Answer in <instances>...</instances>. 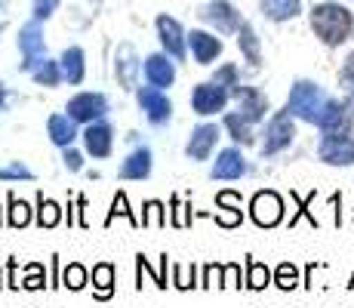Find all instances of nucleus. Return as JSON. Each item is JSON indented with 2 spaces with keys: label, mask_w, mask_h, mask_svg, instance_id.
I'll use <instances>...</instances> for the list:
<instances>
[{
  "label": "nucleus",
  "mask_w": 354,
  "mask_h": 308,
  "mask_svg": "<svg viewBox=\"0 0 354 308\" xmlns=\"http://www.w3.org/2000/svg\"><path fill=\"white\" fill-rule=\"evenodd\" d=\"M311 31H315L326 46H339L351 37L354 16L342 3H317L315 10H311Z\"/></svg>",
  "instance_id": "1"
},
{
  "label": "nucleus",
  "mask_w": 354,
  "mask_h": 308,
  "mask_svg": "<svg viewBox=\"0 0 354 308\" xmlns=\"http://www.w3.org/2000/svg\"><path fill=\"white\" fill-rule=\"evenodd\" d=\"M326 96L321 93V87L311 84V80H296L287 99V111L292 118L305 120V123H317V114H321Z\"/></svg>",
  "instance_id": "2"
},
{
  "label": "nucleus",
  "mask_w": 354,
  "mask_h": 308,
  "mask_svg": "<svg viewBox=\"0 0 354 308\" xmlns=\"http://www.w3.org/2000/svg\"><path fill=\"white\" fill-rule=\"evenodd\" d=\"M292 139H296V123H292V114L283 108V111H277L274 118L268 120V127H265L262 154L265 157H274V154L287 152V148L292 145Z\"/></svg>",
  "instance_id": "3"
},
{
  "label": "nucleus",
  "mask_w": 354,
  "mask_h": 308,
  "mask_svg": "<svg viewBox=\"0 0 354 308\" xmlns=\"http://www.w3.org/2000/svg\"><path fill=\"white\" fill-rule=\"evenodd\" d=\"M250 219H253L259 228H274V225H281L283 222V197L271 188L256 191L253 201H250Z\"/></svg>",
  "instance_id": "4"
},
{
  "label": "nucleus",
  "mask_w": 354,
  "mask_h": 308,
  "mask_svg": "<svg viewBox=\"0 0 354 308\" xmlns=\"http://www.w3.org/2000/svg\"><path fill=\"white\" fill-rule=\"evenodd\" d=\"M136 102H139V108L148 118V123H154V127H167L169 118H173V102L167 99V93L158 90V87H151V84L136 90Z\"/></svg>",
  "instance_id": "5"
},
{
  "label": "nucleus",
  "mask_w": 354,
  "mask_h": 308,
  "mask_svg": "<svg viewBox=\"0 0 354 308\" xmlns=\"http://www.w3.org/2000/svg\"><path fill=\"white\" fill-rule=\"evenodd\" d=\"M65 114L71 120L84 123V127H86V123H93V120H105L108 99L102 93H77V96H71V99H68Z\"/></svg>",
  "instance_id": "6"
},
{
  "label": "nucleus",
  "mask_w": 354,
  "mask_h": 308,
  "mask_svg": "<svg viewBox=\"0 0 354 308\" xmlns=\"http://www.w3.org/2000/svg\"><path fill=\"white\" fill-rule=\"evenodd\" d=\"M231 99V90L222 84H216V80H207V84H197L194 93H192V108L194 114H201V118H209V114H219L225 111Z\"/></svg>",
  "instance_id": "7"
},
{
  "label": "nucleus",
  "mask_w": 354,
  "mask_h": 308,
  "mask_svg": "<svg viewBox=\"0 0 354 308\" xmlns=\"http://www.w3.org/2000/svg\"><path fill=\"white\" fill-rule=\"evenodd\" d=\"M324 163L330 167H351L354 163V139L348 133H324L321 145H317Z\"/></svg>",
  "instance_id": "8"
},
{
  "label": "nucleus",
  "mask_w": 354,
  "mask_h": 308,
  "mask_svg": "<svg viewBox=\"0 0 354 308\" xmlns=\"http://www.w3.org/2000/svg\"><path fill=\"white\" fill-rule=\"evenodd\" d=\"M250 173L247 167V157L241 154V148H222L219 157H216L213 170H209V176L219 182H234V179H243V176Z\"/></svg>",
  "instance_id": "9"
},
{
  "label": "nucleus",
  "mask_w": 354,
  "mask_h": 308,
  "mask_svg": "<svg viewBox=\"0 0 354 308\" xmlns=\"http://www.w3.org/2000/svg\"><path fill=\"white\" fill-rule=\"evenodd\" d=\"M219 127L216 123H197L192 129V136H188L185 142V154L192 157V161H209V154H213L216 142H219Z\"/></svg>",
  "instance_id": "10"
},
{
  "label": "nucleus",
  "mask_w": 354,
  "mask_h": 308,
  "mask_svg": "<svg viewBox=\"0 0 354 308\" xmlns=\"http://www.w3.org/2000/svg\"><path fill=\"white\" fill-rule=\"evenodd\" d=\"M80 139H84V148H86V154H93V157H108L111 154V148H114V129L108 127L105 120H93V123H86L84 127V133H80Z\"/></svg>",
  "instance_id": "11"
},
{
  "label": "nucleus",
  "mask_w": 354,
  "mask_h": 308,
  "mask_svg": "<svg viewBox=\"0 0 354 308\" xmlns=\"http://www.w3.org/2000/svg\"><path fill=\"white\" fill-rule=\"evenodd\" d=\"M19 50H22V71H31L34 65H37L40 59H46L44 53H46V46H44V31H40V25H37V19L34 22H28L22 31H19Z\"/></svg>",
  "instance_id": "12"
},
{
  "label": "nucleus",
  "mask_w": 354,
  "mask_h": 308,
  "mask_svg": "<svg viewBox=\"0 0 354 308\" xmlns=\"http://www.w3.org/2000/svg\"><path fill=\"white\" fill-rule=\"evenodd\" d=\"M158 34H160V44H163V53L173 56L176 62L185 59V44H188V34L182 31V25L169 16H158Z\"/></svg>",
  "instance_id": "13"
},
{
  "label": "nucleus",
  "mask_w": 354,
  "mask_h": 308,
  "mask_svg": "<svg viewBox=\"0 0 354 308\" xmlns=\"http://www.w3.org/2000/svg\"><path fill=\"white\" fill-rule=\"evenodd\" d=\"M145 80L151 87H158V90H167V87L176 84V62L173 56H167V53H151V56L145 59Z\"/></svg>",
  "instance_id": "14"
},
{
  "label": "nucleus",
  "mask_w": 354,
  "mask_h": 308,
  "mask_svg": "<svg viewBox=\"0 0 354 308\" xmlns=\"http://www.w3.org/2000/svg\"><path fill=\"white\" fill-rule=\"evenodd\" d=\"M321 133H348L351 129V111L345 108V102H336V99H326L321 114H317V123H315Z\"/></svg>",
  "instance_id": "15"
},
{
  "label": "nucleus",
  "mask_w": 354,
  "mask_h": 308,
  "mask_svg": "<svg viewBox=\"0 0 354 308\" xmlns=\"http://www.w3.org/2000/svg\"><path fill=\"white\" fill-rule=\"evenodd\" d=\"M231 96H234L237 102H241V114L247 118L250 123H259L265 120V111H268V99H265L262 90H256V87H243L237 84L234 90H231Z\"/></svg>",
  "instance_id": "16"
},
{
  "label": "nucleus",
  "mask_w": 354,
  "mask_h": 308,
  "mask_svg": "<svg viewBox=\"0 0 354 308\" xmlns=\"http://www.w3.org/2000/svg\"><path fill=\"white\" fill-rule=\"evenodd\" d=\"M151 167H154V154L148 145H136L133 152L127 154V161L120 163V179H133V182H142L151 176Z\"/></svg>",
  "instance_id": "17"
},
{
  "label": "nucleus",
  "mask_w": 354,
  "mask_h": 308,
  "mask_svg": "<svg viewBox=\"0 0 354 308\" xmlns=\"http://www.w3.org/2000/svg\"><path fill=\"white\" fill-rule=\"evenodd\" d=\"M188 46H192V56L197 65H209L222 56V40L213 37L207 31H192L188 34Z\"/></svg>",
  "instance_id": "18"
},
{
  "label": "nucleus",
  "mask_w": 354,
  "mask_h": 308,
  "mask_svg": "<svg viewBox=\"0 0 354 308\" xmlns=\"http://www.w3.org/2000/svg\"><path fill=\"white\" fill-rule=\"evenodd\" d=\"M207 22H213L216 28H219L222 34H231L241 28V19H237V10L228 3V0H216V3H207L201 12Z\"/></svg>",
  "instance_id": "19"
},
{
  "label": "nucleus",
  "mask_w": 354,
  "mask_h": 308,
  "mask_svg": "<svg viewBox=\"0 0 354 308\" xmlns=\"http://www.w3.org/2000/svg\"><path fill=\"white\" fill-rule=\"evenodd\" d=\"M46 136H50L53 145L59 148H68L77 142V120H71L68 114H50V120H46Z\"/></svg>",
  "instance_id": "20"
},
{
  "label": "nucleus",
  "mask_w": 354,
  "mask_h": 308,
  "mask_svg": "<svg viewBox=\"0 0 354 308\" xmlns=\"http://www.w3.org/2000/svg\"><path fill=\"white\" fill-rule=\"evenodd\" d=\"M216 207H219V213H216L213 219L219 225H225V228H234V225H241L243 222V213H241V194L237 191H219L216 194Z\"/></svg>",
  "instance_id": "21"
},
{
  "label": "nucleus",
  "mask_w": 354,
  "mask_h": 308,
  "mask_svg": "<svg viewBox=\"0 0 354 308\" xmlns=\"http://www.w3.org/2000/svg\"><path fill=\"white\" fill-rule=\"evenodd\" d=\"M59 65H62V74H65V80H68L71 87L84 84L86 56H84V50H80V46H68L62 56H59Z\"/></svg>",
  "instance_id": "22"
},
{
  "label": "nucleus",
  "mask_w": 354,
  "mask_h": 308,
  "mask_svg": "<svg viewBox=\"0 0 354 308\" xmlns=\"http://www.w3.org/2000/svg\"><path fill=\"white\" fill-rule=\"evenodd\" d=\"M139 59H136L133 46H120L118 50V62H114V74H118V84L124 90H133L136 87V74H139Z\"/></svg>",
  "instance_id": "23"
},
{
  "label": "nucleus",
  "mask_w": 354,
  "mask_h": 308,
  "mask_svg": "<svg viewBox=\"0 0 354 308\" xmlns=\"http://www.w3.org/2000/svg\"><path fill=\"white\" fill-rule=\"evenodd\" d=\"M62 219H65L62 203H56L53 197H44V191H40L37 194V210H34V222H37L40 228H56Z\"/></svg>",
  "instance_id": "24"
},
{
  "label": "nucleus",
  "mask_w": 354,
  "mask_h": 308,
  "mask_svg": "<svg viewBox=\"0 0 354 308\" xmlns=\"http://www.w3.org/2000/svg\"><path fill=\"white\" fill-rule=\"evenodd\" d=\"M262 16L271 19V22H290L302 12V3L299 0H262Z\"/></svg>",
  "instance_id": "25"
},
{
  "label": "nucleus",
  "mask_w": 354,
  "mask_h": 308,
  "mask_svg": "<svg viewBox=\"0 0 354 308\" xmlns=\"http://www.w3.org/2000/svg\"><path fill=\"white\" fill-rule=\"evenodd\" d=\"M93 296L99 302H108L114 296V265L111 262H99L93 269Z\"/></svg>",
  "instance_id": "26"
},
{
  "label": "nucleus",
  "mask_w": 354,
  "mask_h": 308,
  "mask_svg": "<svg viewBox=\"0 0 354 308\" xmlns=\"http://www.w3.org/2000/svg\"><path fill=\"white\" fill-rule=\"evenodd\" d=\"M31 219H34L31 203H25L22 197H16V191H10L6 194V225L10 228H25Z\"/></svg>",
  "instance_id": "27"
},
{
  "label": "nucleus",
  "mask_w": 354,
  "mask_h": 308,
  "mask_svg": "<svg viewBox=\"0 0 354 308\" xmlns=\"http://www.w3.org/2000/svg\"><path fill=\"white\" fill-rule=\"evenodd\" d=\"M222 123H225L228 136L234 139V145H253V123H250L247 118H243L241 111H228L225 118H222Z\"/></svg>",
  "instance_id": "28"
},
{
  "label": "nucleus",
  "mask_w": 354,
  "mask_h": 308,
  "mask_svg": "<svg viewBox=\"0 0 354 308\" xmlns=\"http://www.w3.org/2000/svg\"><path fill=\"white\" fill-rule=\"evenodd\" d=\"M31 78H34V84L37 87H59L65 80V74H62V65H59V62L40 59L37 65L31 68Z\"/></svg>",
  "instance_id": "29"
},
{
  "label": "nucleus",
  "mask_w": 354,
  "mask_h": 308,
  "mask_svg": "<svg viewBox=\"0 0 354 308\" xmlns=\"http://www.w3.org/2000/svg\"><path fill=\"white\" fill-rule=\"evenodd\" d=\"M237 44H241V53L247 56L250 65L253 68L262 65V53H259V37H256L253 25H241V28H237Z\"/></svg>",
  "instance_id": "30"
},
{
  "label": "nucleus",
  "mask_w": 354,
  "mask_h": 308,
  "mask_svg": "<svg viewBox=\"0 0 354 308\" xmlns=\"http://www.w3.org/2000/svg\"><path fill=\"white\" fill-rule=\"evenodd\" d=\"M127 219L129 225H133V228H142V219L133 213V210H129V201H127V194L124 191H118V194H114V201H111V210H108V216H105V228H111V222L114 219Z\"/></svg>",
  "instance_id": "31"
},
{
  "label": "nucleus",
  "mask_w": 354,
  "mask_h": 308,
  "mask_svg": "<svg viewBox=\"0 0 354 308\" xmlns=\"http://www.w3.org/2000/svg\"><path fill=\"white\" fill-rule=\"evenodd\" d=\"M268 284H271V269L262 265L259 259L247 256V278H243V287H250V290H265Z\"/></svg>",
  "instance_id": "32"
},
{
  "label": "nucleus",
  "mask_w": 354,
  "mask_h": 308,
  "mask_svg": "<svg viewBox=\"0 0 354 308\" xmlns=\"http://www.w3.org/2000/svg\"><path fill=\"white\" fill-rule=\"evenodd\" d=\"M167 253H163V256H160V269H151V259H148V256H142V253H139V256H136V271H139V275H151V280H154V284H158L160 287V290H167Z\"/></svg>",
  "instance_id": "33"
},
{
  "label": "nucleus",
  "mask_w": 354,
  "mask_h": 308,
  "mask_svg": "<svg viewBox=\"0 0 354 308\" xmlns=\"http://www.w3.org/2000/svg\"><path fill=\"white\" fill-rule=\"evenodd\" d=\"M86 284H90V271H86L80 262H68L62 269V287L77 293V290H84Z\"/></svg>",
  "instance_id": "34"
},
{
  "label": "nucleus",
  "mask_w": 354,
  "mask_h": 308,
  "mask_svg": "<svg viewBox=\"0 0 354 308\" xmlns=\"http://www.w3.org/2000/svg\"><path fill=\"white\" fill-rule=\"evenodd\" d=\"M167 225V207L160 201H145L142 207V228H163Z\"/></svg>",
  "instance_id": "35"
},
{
  "label": "nucleus",
  "mask_w": 354,
  "mask_h": 308,
  "mask_svg": "<svg viewBox=\"0 0 354 308\" xmlns=\"http://www.w3.org/2000/svg\"><path fill=\"white\" fill-rule=\"evenodd\" d=\"M290 197H292V201L299 203L296 216H290V228H296V222H299V219H308V222H311V225H315V228H317V225H321V222H317V219H315V213H311V203H315L317 191H311V194H305V197H299L296 191H290Z\"/></svg>",
  "instance_id": "36"
},
{
  "label": "nucleus",
  "mask_w": 354,
  "mask_h": 308,
  "mask_svg": "<svg viewBox=\"0 0 354 308\" xmlns=\"http://www.w3.org/2000/svg\"><path fill=\"white\" fill-rule=\"evenodd\" d=\"M169 222L176 225V228H188L192 225V219H194V213H192V203H185L179 194H173L169 197Z\"/></svg>",
  "instance_id": "37"
},
{
  "label": "nucleus",
  "mask_w": 354,
  "mask_h": 308,
  "mask_svg": "<svg viewBox=\"0 0 354 308\" xmlns=\"http://www.w3.org/2000/svg\"><path fill=\"white\" fill-rule=\"evenodd\" d=\"M173 287L176 290H194L197 284V265H173Z\"/></svg>",
  "instance_id": "38"
},
{
  "label": "nucleus",
  "mask_w": 354,
  "mask_h": 308,
  "mask_svg": "<svg viewBox=\"0 0 354 308\" xmlns=\"http://www.w3.org/2000/svg\"><path fill=\"white\" fill-rule=\"evenodd\" d=\"M274 284L281 287V290H296L299 287V269L292 262H281L274 271Z\"/></svg>",
  "instance_id": "39"
},
{
  "label": "nucleus",
  "mask_w": 354,
  "mask_h": 308,
  "mask_svg": "<svg viewBox=\"0 0 354 308\" xmlns=\"http://www.w3.org/2000/svg\"><path fill=\"white\" fill-rule=\"evenodd\" d=\"M44 287H50V284H46V271H44V265H40V262H31L28 269H25L22 290H44Z\"/></svg>",
  "instance_id": "40"
},
{
  "label": "nucleus",
  "mask_w": 354,
  "mask_h": 308,
  "mask_svg": "<svg viewBox=\"0 0 354 308\" xmlns=\"http://www.w3.org/2000/svg\"><path fill=\"white\" fill-rule=\"evenodd\" d=\"M0 179H3V182H16V179L34 182V173L25 167L22 161H12V163H6V167H0Z\"/></svg>",
  "instance_id": "41"
},
{
  "label": "nucleus",
  "mask_w": 354,
  "mask_h": 308,
  "mask_svg": "<svg viewBox=\"0 0 354 308\" xmlns=\"http://www.w3.org/2000/svg\"><path fill=\"white\" fill-rule=\"evenodd\" d=\"M213 80H216V84H222V87H228V90H234V87L241 84V74H237V65H222L219 71L213 74Z\"/></svg>",
  "instance_id": "42"
},
{
  "label": "nucleus",
  "mask_w": 354,
  "mask_h": 308,
  "mask_svg": "<svg viewBox=\"0 0 354 308\" xmlns=\"http://www.w3.org/2000/svg\"><path fill=\"white\" fill-rule=\"evenodd\" d=\"M222 271H225V265H219V262H209V265H203V278H201V287H222Z\"/></svg>",
  "instance_id": "43"
},
{
  "label": "nucleus",
  "mask_w": 354,
  "mask_h": 308,
  "mask_svg": "<svg viewBox=\"0 0 354 308\" xmlns=\"http://www.w3.org/2000/svg\"><path fill=\"white\" fill-rule=\"evenodd\" d=\"M62 163L71 170V173H80V170H84V154H80L74 145H68V148H62Z\"/></svg>",
  "instance_id": "44"
},
{
  "label": "nucleus",
  "mask_w": 354,
  "mask_h": 308,
  "mask_svg": "<svg viewBox=\"0 0 354 308\" xmlns=\"http://www.w3.org/2000/svg\"><path fill=\"white\" fill-rule=\"evenodd\" d=\"M222 287H243L241 284V265L237 262L225 265V271H222Z\"/></svg>",
  "instance_id": "45"
},
{
  "label": "nucleus",
  "mask_w": 354,
  "mask_h": 308,
  "mask_svg": "<svg viewBox=\"0 0 354 308\" xmlns=\"http://www.w3.org/2000/svg\"><path fill=\"white\" fill-rule=\"evenodd\" d=\"M56 6H59V0H34V19H50L53 12H56Z\"/></svg>",
  "instance_id": "46"
},
{
  "label": "nucleus",
  "mask_w": 354,
  "mask_h": 308,
  "mask_svg": "<svg viewBox=\"0 0 354 308\" xmlns=\"http://www.w3.org/2000/svg\"><path fill=\"white\" fill-rule=\"evenodd\" d=\"M339 78H342V84L348 87V90H354V53L348 59H345V65H342V74H339Z\"/></svg>",
  "instance_id": "47"
},
{
  "label": "nucleus",
  "mask_w": 354,
  "mask_h": 308,
  "mask_svg": "<svg viewBox=\"0 0 354 308\" xmlns=\"http://www.w3.org/2000/svg\"><path fill=\"white\" fill-rule=\"evenodd\" d=\"M339 201H342V197L333 194V203H336V207H339ZM336 225H342V213H339V210H336Z\"/></svg>",
  "instance_id": "48"
},
{
  "label": "nucleus",
  "mask_w": 354,
  "mask_h": 308,
  "mask_svg": "<svg viewBox=\"0 0 354 308\" xmlns=\"http://www.w3.org/2000/svg\"><path fill=\"white\" fill-rule=\"evenodd\" d=\"M345 108L354 114V90H348V99H345Z\"/></svg>",
  "instance_id": "49"
},
{
  "label": "nucleus",
  "mask_w": 354,
  "mask_h": 308,
  "mask_svg": "<svg viewBox=\"0 0 354 308\" xmlns=\"http://www.w3.org/2000/svg\"><path fill=\"white\" fill-rule=\"evenodd\" d=\"M3 102H6V87L0 84V111H3Z\"/></svg>",
  "instance_id": "50"
},
{
  "label": "nucleus",
  "mask_w": 354,
  "mask_h": 308,
  "mask_svg": "<svg viewBox=\"0 0 354 308\" xmlns=\"http://www.w3.org/2000/svg\"><path fill=\"white\" fill-rule=\"evenodd\" d=\"M0 222H3V210H0Z\"/></svg>",
  "instance_id": "51"
},
{
  "label": "nucleus",
  "mask_w": 354,
  "mask_h": 308,
  "mask_svg": "<svg viewBox=\"0 0 354 308\" xmlns=\"http://www.w3.org/2000/svg\"><path fill=\"white\" fill-rule=\"evenodd\" d=\"M0 287H3V275H0Z\"/></svg>",
  "instance_id": "52"
},
{
  "label": "nucleus",
  "mask_w": 354,
  "mask_h": 308,
  "mask_svg": "<svg viewBox=\"0 0 354 308\" xmlns=\"http://www.w3.org/2000/svg\"><path fill=\"white\" fill-rule=\"evenodd\" d=\"M348 287H354V275H351V284H348Z\"/></svg>",
  "instance_id": "53"
}]
</instances>
